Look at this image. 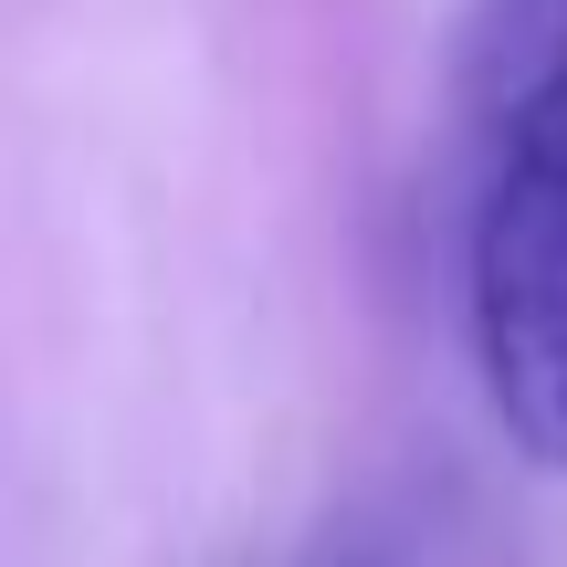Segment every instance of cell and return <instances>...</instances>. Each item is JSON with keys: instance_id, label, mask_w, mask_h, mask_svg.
Here are the masks:
<instances>
[{"instance_id": "6da1fadb", "label": "cell", "mask_w": 567, "mask_h": 567, "mask_svg": "<svg viewBox=\"0 0 567 567\" xmlns=\"http://www.w3.org/2000/svg\"><path fill=\"white\" fill-rule=\"evenodd\" d=\"M473 368L505 442L567 473V105L505 137L473 210Z\"/></svg>"}, {"instance_id": "7a4b0ae2", "label": "cell", "mask_w": 567, "mask_h": 567, "mask_svg": "<svg viewBox=\"0 0 567 567\" xmlns=\"http://www.w3.org/2000/svg\"><path fill=\"white\" fill-rule=\"evenodd\" d=\"M463 84L505 137L547 126L567 105V0H484V21L463 42Z\"/></svg>"}, {"instance_id": "3957f363", "label": "cell", "mask_w": 567, "mask_h": 567, "mask_svg": "<svg viewBox=\"0 0 567 567\" xmlns=\"http://www.w3.org/2000/svg\"><path fill=\"white\" fill-rule=\"evenodd\" d=\"M295 567H410V557H400V536H389V526H347V536H316Z\"/></svg>"}]
</instances>
